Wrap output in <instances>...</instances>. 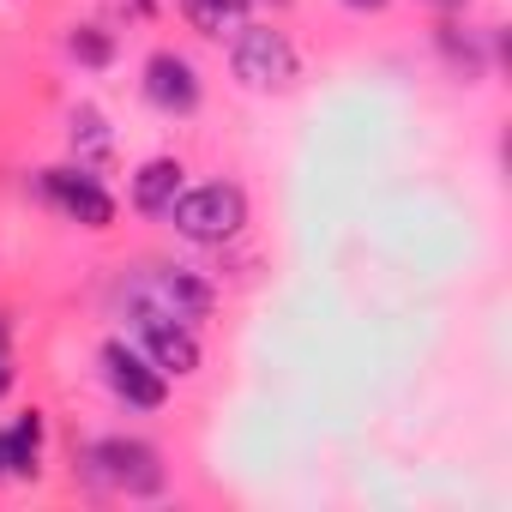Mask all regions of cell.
<instances>
[{
    "instance_id": "7",
    "label": "cell",
    "mask_w": 512,
    "mask_h": 512,
    "mask_svg": "<svg viewBox=\"0 0 512 512\" xmlns=\"http://www.w3.org/2000/svg\"><path fill=\"white\" fill-rule=\"evenodd\" d=\"M139 338H145V362L169 380H181V374H193L199 368V338H193V326H181V320H139Z\"/></svg>"
},
{
    "instance_id": "2",
    "label": "cell",
    "mask_w": 512,
    "mask_h": 512,
    "mask_svg": "<svg viewBox=\"0 0 512 512\" xmlns=\"http://www.w3.org/2000/svg\"><path fill=\"white\" fill-rule=\"evenodd\" d=\"M133 320H181V326H193V320H205L211 314V284L205 278H193L187 266H151V272H139L133 278Z\"/></svg>"
},
{
    "instance_id": "9",
    "label": "cell",
    "mask_w": 512,
    "mask_h": 512,
    "mask_svg": "<svg viewBox=\"0 0 512 512\" xmlns=\"http://www.w3.org/2000/svg\"><path fill=\"white\" fill-rule=\"evenodd\" d=\"M181 175H187V169H181L175 157H151V163L133 175V205L151 211V217H163V211L175 205V193H181Z\"/></svg>"
},
{
    "instance_id": "3",
    "label": "cell",
    "mask_w": 512,
    "mask_h": 512,
    "mask_svg": "<svg viewBox=\"0 0 512 512\" xmlns=\"http://www.w3.org/2000/svg\"><path fill=\"white\" fill-rule=\"evenodd\" d=\"M229 67H235V79L247 91H284L296 79V49L272 25H241L235 31V49H229Z\"/></svg>"
},
{
    "instance_id": "17",
    "label": "cell",
    "mask_w": 512,
    "mask_h": 512,
    "mask_svg": "<svg viewBox=\"0 0 512 512\" xmlns=\"http://www.w3.org/2000/svg\"><path fill=\"white\" fill-rule=\"evenodd\" d=\"M0 476H7V458H0Z\"/></svg>"
},
{
    "instance_id": "18",
    "label": "cell",
    "mask_w": 512,
    "mask_h": 512,
    "mask_svg": "<svg viewBox=\"0 0 512 512\" xmlns=\"http://www.w3.org/2000/svg\"><path fill=\"white\" fill-rule=\"evenodd\" d=\"M272 7H284V0H272Z\"/></svg>"
},
{
    "instance_id": "15",
    "label": "cell",
    "mask_w": 512,
    "mask_h": 512,
    "mask_svg": "<svg viewBox=\"0 0 512 512\" xmlns=\"http://www.w3.org/2000/svg\"><path fill=\"white\" fill-rule=\"evenodd\" d=\"M344 7H356V13H380L386 0H344Z\"/></svg>"
},
{
    "instance_id": "14",
    "label": "cell",
    "mask_w": 512,
    "mask_h": 512,
    "mask_svg": "<svg viewBox=\"0 0 512 512\" xmlns=\"http://www.w3.org/2000/svg\"><path fill=\"white\" fill-rule=\"evenodd\" d=\"M13 386V368H7V332H0V392Z\"/></svg>"
},
{
    "instance_id": "13",
    "label": "cell",
    "mask_w": 512,
    "mask_h": 512,
    "mask_svg": "<svg viewBox=\"0 0 512 512\" xmlns=\"http://www.w3.org/2000/svg\"><path fill=\"white\" fill-rule=\"evenodd\" d=\"M109 49H115V43H109V31H97V25L73 31V55H79L85 67H103V61H109Z\"/></svg>"
},
{
    "instance_id": "16",
    "label": "cell",
    "mask_w": 512,
    "mask_h": 512,
    "mask_svg": "<svg viewBox=\"0 0 512 512\" xmlns=\"http://www.w3.org/2000/svg\"><path fill=\"white\" fill-rule=\"evenodd\" d=\"M428 7H440V13H452V7H464V0H428Z\"/></svg>"
},
{
    "instance_id": "11",
    "label": "cell",
    "mask_w": 512,
    "mask_h": 512,
    "mask_svg": "<svg viewBox=\"0 0 512 512\" xmlns=\"http://www.w3.org/2000/svg\"><path fill=\"white\" fill-rule=\"evenodd\" d=\"M181 13L199 37H235L247 25V0H181Z\"/></svg>"
},
{
    "instance_id": "4",
    "label": "cell",
    "mask_w": 512,
    "mask_h": 512,
    "mask_svg": "<svg viewBox=\"0 0 512 512\" xmlns=\"http://www.w3.org/2000/svg\"><path fill=\"white\" fill-rule=\"evenodd\" d=\"M91 476L103 488H127V494H157L163 488V464L145 440H97L91 446Z\"/></svg>"
},
{
    "instance_id": "6",
    "label": "cell",
    "mask_w": 512,
    "mask_h": 512,
    "mask_svg": "<svg viewBox=\"0 0 512 512\" xmlns=\"http://www.w3.org/2000/svg\"><path fill=\"white\" fill-rule=\"evenodd\" d=\"M145 97L163 109V115H193L199 109V73L187 55H151L145 61Z\"/></svg>"
},
{
    "instance_id": "1",
    "label": "cell",
    "mask_w": 512,
    "mask_h": 512,
    "mask_svg": "<svg viewBox=\"0 0 512 512\" xmlns=\"http://www.w3.org/2000/svg\"><path fill=\"white\" fill-rule=\"evenodd\" d=\"M163 217L175 223V235H187V241H199V247H217V241L241 235L247 199H241V187H229V181H205V187H181Z\"/></svg>"
},
{
    "instance_id": "5",
    "label": "cell",
    "mask_w": 512,
    "mask_h": 512,
    "mask_svg": "<svg viewBox=\"0 0 512 512\" xmlns=\"http://www.w3.org/2000/svg\"><path fill=\"white\" fill-rule=\"evenodd\" d=\"M43 193L73 217V223H85V229H109L115 223V199L103 193V181L79 163V169H49L43 175Z\"/></svg>"
},
{
    "instance_id": "12",
    "label": "cell",
    "mask_w": 512,
    "mask_h": 512,
    "mask_svg": "<svg viewBox=\"0 0 512 512\" xmlns=\"http://www.w3.org/2000/svg\"><path fill=\"white\" fill-rule=\"evenodd\" d=\"M67 133H73V151H79V157H109V145H115V133L103 127L97 109H73V127H67Z\"/></svg>"
},
{
    "instance_id": "8",
    "label": "cell",
    "mask_w": 512,
    "mask_h": 512,
    "mask_svg": "<svg viewBox=\"0 0 512 512\" xmlns=\"http://www.w3.org/2000/svg\"><path fill=\"white\" fill-rule=\"evenodd\" d=\"M103 374H109V386H115L133 410H157V404H163V374H157L139 350L109 344V350H103Z\"/></svg>"
},
{
    "instance_id": "10",
    "label": "cell",
    "mask_w": 512,
    "mask_h": 512,
    "mask_svg": "<svg viewBox=\"0 0 512 512\" xmlns=\"http://www.w3.org/2000/svg\"><path fill=\"white\" fill-rule=\"evenodd\" d=\"M0 458H7V476H37V458H43V416L25 410L13 422V434H0Z\"/></svg>"
}]
</instances>
